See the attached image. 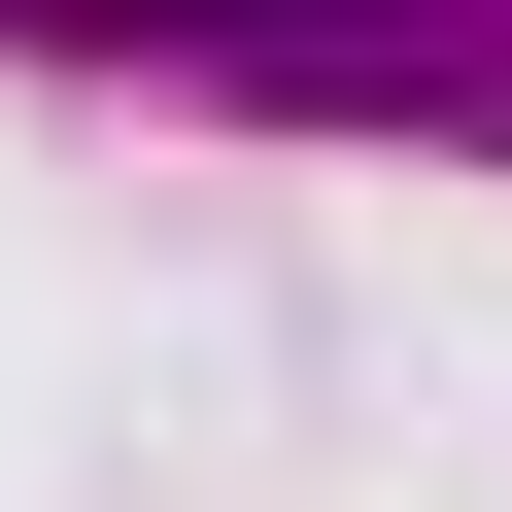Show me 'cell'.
Segmentation results:
<instances>
[{
	"label": "cell",
	"mask_w": 512,
	"mask_h": 512,
	"mask_svg": "<svg viewBox=\"0 0 512 512\" xmlns=\"http://www.w3.org/2000/svg\"><path fill=\"white\" fill-rule=\"evenodd\" d=\"M0 35H171V69L342 103V137H512V35H410V0H0Z\"/></svg>",
	"instance_id": "1"
}]
</instances>
